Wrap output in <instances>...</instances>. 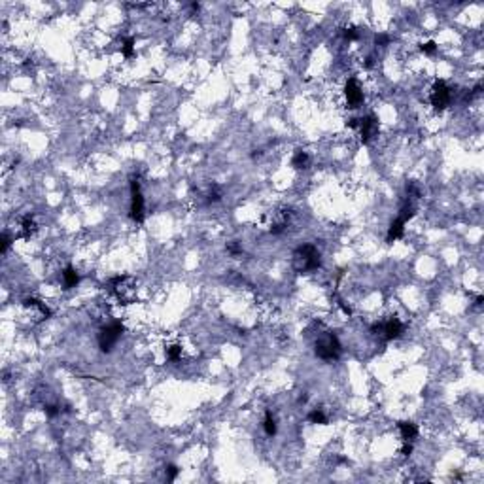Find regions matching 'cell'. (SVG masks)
Returning a JSON list of instances; mask_svg holds the SVG:
<instances>
[{
    "instance_id": "obj_13",
    "label": "cell",
    "mask_w": 484,
    "mask_h": 484,
    "mask_svg": "<svg viewBox=\"0 0 484 484\" xmlns=\"http://www.w3.org/2000/svg\"><path fill=\"white\" fill-rule=\"evenodd\" d=\"M405 225H407V222H405V220H401L399 216H397L395 220H392L390 227H388V233H386V242H388V244H392V242L399 241V239L403 237V233H405Z\"/></svg>"
},
{
    "instance_id": "obj_7",
    "label": "cell",
    "mask_w": 484,
    "mask_h": 484,
    "mask_svg": "<svg viewBox=\"0 0 484 484\" xmlns=\"http://www.w3.org/2000/svg\"><path fill=\"white\" fill-rule=\"evenodd\" d=\"M131 187V206H129V218L134 223H142L146 218V208H144V197H142L140 180L132 176L129 182Z\"/></svg>"
},
{
    "instance_id": "obj_11",
    "label": "cell",
    "mask_w": 484,
    "mask_h": 484,
    "mask_svg": "<svg viewBox=\"0 0 484 484\" xmlns=\"http://www.w3.org/2000/svg\"><path fill=\"white\" fill-rule=\"evenodd\" d=\"M23 306H25L27 310H32V312L38 316V320H48V318H51L50 306H48L46 302L34 299V297H27V299H23Z\"/></svg>"
},
{
    "instance_id": "obj_15",
    "label": "cell",
    "mask_w": 484,
    "mask_h": 484,
    "mask_svg": "<svg viewBox=\"0 0 484 484\" xmlns=\"http://www.w3.org/2000/svg\"><path fill=\"white\" fill-rule=\"evenodd\" d=\"M36 222H34V218L30 216V214H27V216H23L19 222V239H30L34 233H36Z\"/></svg>"
},
{
    "instance_id": "obj_25",
    "label": "cell",
    "mask_w": 484,
    "mask_h": 484,
    "mask_svg": "<svg viewBox=\"0 0 484 484\" xmlns=\"http://www.w3.org/2000/svg\"><path fill=\"white\" fill-rule=\"evenodd\" d=\"M390 36L388 34H384V32H378L376 36H374V46H378V48H386L388 44H390Z\"/></svg>"
},
{
    "instance_id": "obj_29",
    "label": "cell",
    "mask_w": 484,
    "mask_h": 484,
    "mask_svg": "<svg viewBox=\"0 0 484 484\" xmlns=\"http://www.w3.org/2000/svg\"><path fill=\"white\" fill-rule=\"evenodd\" d=\"M337 304H339V308H341V310H343V312L346 314L348 318L352 316V308H350V306H348V304H346V302H344L343 299H341V297H337Z\"/></svg>"
},
{
    "instance_id": "obj_1",
    "label": "cell",
    "mask_w": 484,
    "mask_h": 484,
    "mask_svg": "<svg viewBox=\"0 0 484 484\" xmlns=\"http://www.w3.org/2000/svg\"><path fill=\"white\" fill-rule=\"evenodd\" d=\"M292 265L293 269H295V272H299V274L312 272L316 269H320V265H322V253H320V250L314 244H301L293 252Z\"/></svg>"
},
{
    "instance_id": "obj_23",
    "label": "cell",
    "mask_w": 484,
    "mask_h": 484,
    "mask_svg": "<svg viewBox=\"0 0 484 484\" xmlns=\"http://www.w3.org/2000/svg\"><path fill=\"white\" fill-rule=\"evenodd\" d=\"M165 475H167V481L172 483V481H176V477L180 475V469H178L174 464H169V465H165Z\"/></svg>"
},
{
    "instance_id": "obj_8",
    "label": "cell",
    "mask_w": 484,
    "mask_h": 484,
    "mask_svg": "<svg viewBox=\"0 0 484 484\" xmlns=\"http://www.w3.org/2000/svg\"><path fill=\"white\" fill-rule=\"evenodd\" d=\"M356 129L360 131V138L363 144H369L378 134V118L374 114H367L363 118H358Z\"/></svg>"
},
{
    "instance_id": "obj_32",
    "label": "cell",
    "mask_w": 484,
    "mask_h": 484,
    "mask_svg": "<svg viewBox=\"0 0 484 484\" xmlns=\"http://www.w3.org/2000/svg\"><path fill=\"white\" fill-rule=\"evenodd\" d=\"M199 8H201V6H199L197 2H193V4H191V10H193V11H199Z\"/></svg>"
},
{
    "instance_id": "obj_27",
    "label": "cell",
    "mask_w": 484,
    "mask_h": 484,
    "mask_svg": "<svg viewBox=\"0 0 484 484\" xmlns=\"http://www.w3.org/2000/svg\"><path fill=\"white\" fill-rule=\"evenodd\" d=\"M227 252L231 253V255H241L242 253V246L239 241H233L227 244Z\"/></svg>"
},
{
    "instance_id": "obj_28",
    "label": "cell",
    "mask_w": 484,
    "mask_h": 484,
    "mask_svg": "<svg viewBox=\"0 0 484 484\" xmlns=\"http://www.w3.org/2000/svg\"><path fill=\"white\" fill-rule=\"evenodd\" d=\"M10 244H11V235L8 231H4V233H2V253L8 252Z\"/></svg>"
},
{
    "instance_id": "obj_14",
    "label": "cell",
    "mask_w": 484,
    "mask_h": 484,
    "mask_svg": "<svg viewBox=\"0 0 484 484\" xmlns=\"http://www.w3.org/2000/svg\"><path fill=\"white\" fill-rule=\"evenodd\" d=\"M80 272L76 271L72 265H66L64 267V271H62V288L64 290H72V288H76L78 284H80Z\"/></svg>"
},
{
    "instance_id": "obj_22",
    "label": "cell",
    "mask_w": 484,
    "mask_h": 484,
    "mask_svg": "<svg viewBox=\"0 0 484 484\" xmlns=\"http://www.w3.org/2000/svg\"><path fill=\"white\" fill-rule=\"evenodd\" d=\"M222 199V189L218 185H212L210 189L206 191V201L208 202H218Z\"/></svg>"
},
{
    "instance_id": "obj_17",
    "label": "cell",
    "mask_w": 484,
    "mask_h": 484,
    "mask_svg": "<svg viewBox=\"0 0 484 484\" xmlns=\"http://www.w3.org/2000/svg\"><path fill=\"white\" fill-rule=\"evenodd\" d=\"M263 429H265L267 437H274V435H276V431H278L276 418L272 416L271 411H267V413H265V418H263Z\"/></svg>"
},
{
    "instance_id": "obj_24",
    "label": "cell",
    "mask_w": 484,
    "mask_h": 484,
    "mask_svg": "<svg viewBox=\"0 0 484 484\" xmlns=\"http://www.w3.org/2000/svg\"><path fill=\"white\" fill-rule=\"evenodd\" d=\"M343 36L348 42H356V40H360V30L356 29V27H346V29L343 30Z\"/></svg>"
},
{
    "instance_id": "obj_4",
    "label": "cell",
    "mask_w": 484,
    "mask_h": 484,
    "mask_svg": "<svg viewBox=\"0 0 484 484\" xmlns=\"http://www.w3.org/2000/svg\"><path fill=\"white\" fill-rule=\"evenodd\" d=\"M125 331V325L116 320V322L108 323L101 327V331L97 335V343H99V348H101L102 354H110L114 350V346L118 344V341L121 339V335Z\"/></svg>"
},
{
    "instance_id": "obj_3",
    "label": "cell",
    "mask_w": 484,
    "mask_h": 484,
    "mask_svg": "<svg viewBox=\"0 0 484 484\" xmlns=\"http://www.w3.org/2000/svg\"><path fill=\"white\" fill-rule=\"evenodd\" d=\"M110 292L121 304H131L136 301V282L132 276H127V274L112 278Z\"/></svg>"
},
{
    "instance_id": "obj_26",
    "label": "cell",
    "mask_w": 484,
    "mask_h": 484,
    "mask_svg": "<svg viewBox=\"0 0 484 484\" xmlns=\"http://www.w3.org/2000/svg\"><path fill=\"white\" fill-rule=\"evenodd\" d=\"M44 413H46L48 418H55V416H59L60 414V407L59 405H46V407H44Z\"/></svg>"
},
{
    "instance_id": "obj_18",
    "label": "cell",
    "mask_w": 484,
    "mask_h": 484,
    "mask_svg": "<svg viewBox=\"0 0 484 484\" xmlns=\"http://www.w3.org/2000/svg\"><path fill=\"white\" fill-rule=\"evenodd\" d=\"M306 420L310 424H316V425H327L329 424V418L323 413V409H312L306 416Z\"/></svg>"
},
{
    "instance_id": "obj_31",
    "label": "cell",
    "mask_w": 484,
    "mask_h": 484,
    "mask_svg": "<svg viewBox=\"0 0 484 484\" xmlns=\"http://www.w3.org/2000/svg\"><path fill=\"white\" fill-rule=\"evenodd\" d=\"M483 302H484L483 295H477V299H475V306H483Z\"/></svg>"
},
{
    "instance_id": "obj_10",
    "label": "cell",
    "mask_w": 484,
    "mask_h": 484,
    "mask_svg": "<svg viewBox=\"0 0 484 484\" xmlns=\"http://www.w3.org/2000/svg\"><path fill=\"white\" fill-rule=\"evenodd\" d=\"M292 218H293V212L290 208H282V210L274 212L272 222L269 225V231L272 235H282V233H286L290 229V225H292Z\"/></svg>"
},
{
    "instance_id": "obj_12",
    "label": "cell",
    "mask_w": 484,
    "mask_h": 484,
    "mask_svg": "<svg viewBox=\"0 0 484 484\" xmlns=\"http://www.w3.org/2000/svg\"><path fill=\"white\" fill-rule=\"evenodd\" d=\"M397 429H399V435H401V439H403L405 443H413L414 439L418 437V433H420L418 425L414 422H411V420H399L397 422Z\"/></svg>"
},
{
    "instance_id": "obj_19",
    "label": "cell",
    "mask_w": 484,
    "mask_h": 484,
    "mask_svg": "<svg viewBox=\"0 0 484 484\" xmlns=\"http://www.w3.org/2000/svg\"><path fill=\"white\" fill-rule=\"evenodd\" d=\"M134 44H136V40H134L132 36H127V38L121 40V53H123L127 59H131L132 55H134Z\"/></svg>"
},
{
    "instance_id": "obj_30",
    "label": "cell",
    "mask_w": 484,
    "mask_h": 484,
    "mask_svg": "<svg viewBox=\"0 0 484 484\" xmlns=\"http://www.w3.org/2000/svg\"><path fill=\"white\" fill-rule=\"evenodd\" d=\"M411 452H413V443H405V446L401 448V454L403 456H411Z\"/></svg>"
},
{
    "instance_id": "obj_16",
    "label": "cell",
    "mask_w": 484,
    "mask_h": 484,
    "mask_svg": "<svg viewBox=\"0 0 484 484\" xmlns=\"http://www.w3.org/2000/svg\"><path fill=\"white\" fill-rule=\"evenodd\" d=\"M292 167L297 171H306L310 167V155L304 150H295L292 157Z\"/></svg>"
},
{
    "instance_id": "obj_5",
    "label": "cell",
    "mask_w": 484,
    "mask_h": 484,
    "mask_svg": "<svg viewBox=\"0 0 484 484\" xmlns=\"http://www.w3.org/2000/svg\"><path fill=\"white\" fill-rule=\"evenodd\" d=\"M403 329H405L403 322L399 318H395V316H390V318L380 320V322H374L371 325V333H373L374 337L384 339V341H395V339H399Z\"/></svg>"
},
{
    "instance_id": "obj_9",
    "label": "cell",
    "mask_w": 484,
    "mask_h": 484,
    "mask_svg": "<svg viewBox=\"0 0 484 484\" xmlns=\"http://www.w3.org/2000/svg\"><path fill=\"white\" fill-rule=\"evenodd\" d=\"M344 99H346V106L348 108H360L363 102V89L360 85V81L356 78H348L344 83Z\"/></svg>"
},
{
    "instance_id": "obj_20",
    "label": "cell",
    "mask_w": 484,
    "mask_h": 484,
    "mask_svg": "<svg viewBox=\"0 0 484 484\" xmlns=\"http://www.w3.org/2000/svg\"><path fill=\"white\" fill-rule=\"evenodd\" d=\"M167 360L171 363H178L182 360V346L180 344H172L167 348Z\"/></svg>"
},
{
    "instance_id": "obj_21",
    "label": "cell",
    "mask_w": 484,
    "mask_h": 484,
    "mask_svg": "<svg viewBox=\"0 0 484 484\" xmlns=\"http://www.w3.org/2000/svg\"><path fill=\"white\" fill-rule=\"evenodd\" d=\"M437 50H439V46H437L435 40H427L424 42V44H420V51L425 53V55H429V57H433L435 53H437Z\"/></svg>"
},
{
    "instance_id": "obj_6",
    "label": "cell",
    "mask_w": 484,
    "mask_h": 484,
    "mask_svg": "<svg viewBox=\"0 0 484 484\" xmlns=\"http://www.w3.org/2000/svg\"><path fill=\"white\" fill-rule=\"evenodd\" d=\"M452 87L444 80H435L429 91V102L435 112H443L450 106L452 102Z\"/></svg>"
},
{
    "instance_id": "obj_2",
    "label": "cell",
    "mask_w": 484,
    "mask_h": 484,
    "mask_svg": "<svg viewBox=\"0 0 484 484\" xmlns=\"http://www.w3.org/2000/svg\"><path fill=\"white\" fill-rule=\"evenodd\" d=\"M314 354L323 362H337L343 356V344L333 331H323L314 341Z\"/></svg>"
}]
</instances>
